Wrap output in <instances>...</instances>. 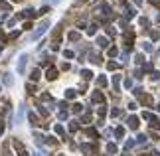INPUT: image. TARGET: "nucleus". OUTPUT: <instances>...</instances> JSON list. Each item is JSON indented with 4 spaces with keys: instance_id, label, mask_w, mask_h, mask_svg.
Wrapping results in <instances>:
<instances>
[{
    "instance_id": "f257e3e1",
    "label": "nucleus",
    "mask_w": 160,
    "mask_h": 156,
    "mask_svg": "<svg viewBox=\"0 0 160 156\" xmlns=\"http://www.w3.org/2000/svg\"><path fill=\"white\" fill-rule=\"evenodd\" d=\"M47 28H50V22L46 20V22H42V26H40V28L36 30V34H34V38H40L42 34H46V30H47Z\"/></svg>"
},
{
    "instance_id": "f03ea898",
    "label": "nucleus",
    "mask_w": 160,
    "mask_h": 156,
    "mask_svg": "<svg viewBox=\"0 0 160 156\" xmlns=\"http://www.w3.org/2000/svg\"><path fill=\"white\" fill-rule=\"evenodd\" d=\"M26 62H28V56H20V63H18V71L22 73L24 67H26Z\"/></svg>"
},
{
    "instance_id": "7ed1b4c3",
    "label": "nucleus",
    "mask_w": 160,
    "mask_h": 156,
    "mask_svg": "<svg viewBox=\"0 0 160 156\" xmlns=\"http://www.w3.org/2000/svg\"><path fill=\"white\" fill-rule=\"evenodd\" d=\"M46 75H47V79H56V77H57V71L53 69V67H50V69H47V73H46Z\"/></svg>"
},
{
    "instance_id": "20e7f679",
    "label": "nucleus",
    "mask_w": 160,
    "mask_h": 156,
    "mask_svg": "<svg viewBox=\"0 0 160 156\" xmlns=\"http://www.w3.org/2000/svg\"><path fill=\"white\" fill-rule=\"evenodd\" d=\"M128 127H131V128H137L138 127V118L137 117H131V118H128Z\"/></svg>"
},
{
    "instance_id": "39448f33",
    "label": "nucleus",
    "mask_w": 160,
    "mask_h": 156,
    "mask_svg": "<svg viewBox=\"0 0 160 156\" xmlns=\"http://www.w3.org/2000/svg\"><path fill=\"white\" fill-rule=\"evenodd\" d=\"M0 8L2 10H12V6H10V2H6V0H0Z\"/></svg>"
},
{
    "instance_id": "423d86ee",
    "label": "nucleus",
    "mask_w": 160,
    "mask_h": 156,
    "mask_svg": "<svg viewBox=\"0 0 160 156\" xmlns=\"http://www.w3.org/2000/svg\"><path fill=\"white\" fill-rule=\"evenodd\" d=\"M93 101H95V103H101V101H103V95H101L99 91H97V93L93 95Z\"/></svg>"
},
{
    "instance_id": "0eeeda50",
    "label": "nucleus",
    "mask_w": 160,
    "mask_h": 156,
    "mask_svg": "<svg viewBox=\"0 0 160 156\" xmlns=\"http://www.w3.org/2000/svg\"><path fill=\"white\" fill-rule=\"evenodd\" d=\"M97 44H99V46H101V47H107V46H109V42H107V38H99V40H97Z\"/></svg>"
},
{
    "instance_id": "6e6552de",
    "label": "nucleus",
    "mask_w": 160,
    "mask_h": 156,
    "mask_svg": "<svg viewBox=\"0 0 160 156\" xmlns=\"http://www.w3.org/2000/svg\"><path fill=\"white\" fill-rule=\"evenodd\" d=\"M69 40H71V42H77V40H79V34H77V32H71L69 34Z\"/></svg>"
},
{
    "instance_id": "1a4fd4ad",
    "label": "nucleus",
    "mask_w": 160,
    "mask_h": 156,
    "mask_svg": "<svg viewBox=\"0 0 160 156\" xmlns=\"http://www.w3.org/2000/svg\"><path fill=\"white\" fill-rule=\"evenodd\" d=\"M30 77H32L34 81H38V79H40V71H38V69H34V71H32V75H30Z\"/></svg>"
},
{
    "instance_id": "9d476101",
    "label": "nucleus",
    "mask_w": 160,
    "mask_h": 156,
    "mask_svg": "<svg viewBox=\"0 0 160 156\" xmlns=\"http://www.w3.org/2000/svg\"><path fill=\"white\" fill-rule=\"evenodd\" d=\"M81 75H83L85 79H91V75H93V73H91V71H87V69H85V71H81Z\"/></svg>"
},
{
    "instance_id": "9b49d317",
    "label": "nucleus",
    "mask_w": 160,
    "mask_h": 156,
    "mask_svg": "<svg viewBox=\"0 0 160 156\" xmlns=\"http://www.w3.org/2000/svg\"><path fill=\"white\" fill-rule=\"evenodd\" d=\"M30 121H32V124H38V117L34 113H30Z\"/></svg>"
},
{
    "instance_id": "f8f14e48",
    "label": "nucleus",
    "mask_w": 160,
    "mask_h": 156,
    "mask_svg": "<svg viewBox=\"0 0 160 156\" xmlns=\"http://www.w3.org/2000/svg\"><path fill=\"white\" fill-rule=\"evenodd\" d=\"M65 97H67V99H73V97H75V91H67V93H65Z\"/></svg>"
},
{
    "instance_id": "ddd939ff",
    "label": "nucleus",
    "mask_w": 160,
    "mask_h": 156,
    "mask_svg": "<svg viewBox=\"0 0 160 156\" xmlns=\"http://www.w3.org/2000/svg\"><path fill=\"white\" fill-rule=\"evenodd\" d=\"M97 83L103 87V85H107V79H105V77H99V79H97Z\"/></svg>"
},
{
    "instance_id": "4468645a",
    "label": "nucleus",
    "mask_w": 160,
    "mask_h": 156,
    "mask_svg": "<svg viewBox=\"0 0 160 156\" xmlns=\"http://www.w3.org/2000/svg\"><path fill=\"white\" fill-rule=\"evenodd\" d=\"M109 69H117V67H119V63H115V62H111V63H109Z\"/></svg>"
},
{
    "instance_id": "2eb2a0df",
    "label": "nucleus",
    "mask_w": 160,
    "mask_h": 156,
    "mask_svg": "<svg viewBox=\"0 0 160 156\" xmlns=\"http://www.w3.org/2000/svg\"><path fill=\"white\" fill-rule=\"evenodd\" d=\"M95 32H97V26H89V36H93Z\"/></svg>"
},
{
    "instance_id": "dca6fc26",
    "label": "nucleus",
    "mask_w": 160,
    "mask_h": 156,
    "mask_svg": "<svg viewBox=\"0 0 160 156\" xmlns=\"http://www.w3.org/2000/svg\"><path fill=\"white\" fill-rule=\"evenodd\" d=\"M109 56H117V47H111V50H109Z\"/></svg>"
},
{
    "instance_id": "f3484780",
    "label": "nucleus",
    "mask_w": 160,
    "mask_h": 156,
    "mask_svg": "<svg viewBox=\"0 0 160 156\" xmlns=\"http://www.w3.org/2000/svg\"><path fill=\"white\" fill-rule=\"evenodd\" d=\"M150 4H154V6H160V0H150Z\"/></svg>"
},
{
    "instance_id": "a211bd4d",
    "label": "nucleus",
    "mask_w": 160,
    "mask_h": 156,
    "mask_svg": "<svg viewBox=\"0 0 160 156\" xmlns=\"http://www.w3.org/2000/svg\"><path fill=\"white\" fill-rule=\"evenodd\" d=\"M2 133H4V124L0 123V134H2Z\"/></svg>"
},
{
    "instance_id": "6ab92c4d",
    "label": "nucleus",
    "mask_w": 160,
    "mask_h": 156,
    "mask_svg": "<svg viewBox=\"0 0 160 156\" xmlns=\"http://www.w3.org/2000/svg\"><path fill=\"white\" fill-rule=\"evenodd\" d=\"M81 2H85V0H75V4H81Z\"/></svg>"
},
{
    "instance_id": "aec40b11",
    "label": "nucleus",
    "mask_w": 160,
    "mask_h": 156,
    "mask_svg": "<svg viewBox=\"0 0 160 156\" xmlns=\"http://www.w3.org/2000/svg\"><path fill=\"white\" fill-rule=\"evenodd\" d=\"M0 52H2V46H0Z\"/></svg>"
},
{
    "instance_id": "412c9836",
    "label": "nucleus",
    "mask_w": 160,
    "mask_h": 156,
    "mask_svg": "<svg viewBox=\"0 0 160 156\" xmlns=\"http://www.w3.org/2000/svg\"><path fill=\"white\" fill-rule=\"evenodd\" d=\"M14 2H18V0H14Z\"/></svg>"
},
{
    "instance_id": "4be33fe9",
    "label": "nucleus",
    "mask_w": 160,
    "mask_h": 156,
    "mask_svg": "<svg viewBox=\"0 0 160 156\" xmlns=\"http://www.w3.org/2000/svg\"><path fill=\"white\" fill-rule=\"evenodd\" d=\"M121 2H122V0H121Z\"/></svg>"
}]
</instances>
